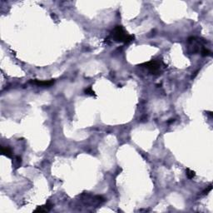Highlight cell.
Masks as SVG:
<instances>
[{
  "instance_id": "obj_9",
  "label": "cell",
  "mask_w": 213,
  "mask_h": 213,
  "mask_svg": "<svg viewBox=\"0 0 213 213\" xmlns=\"http://www.w3.org/2000/svg\"><path fill=\"white\" fill-rule=\"evenodd\" d=\"M212 185L211 184L210 186H208L207 188H206V189H205V191H203V194H204V195H207V194H208V193L212 191Z\"/></svg>"
},
{
  "instance_id": "obj_1",
  "label": "cell",
  "mask_w": 213,
  "mask_h": 213,
  "mask_svg": "<svg viewBox=\"0 0 213 213\" xmlns=\"http://www.w3.org/2000/svg\"><path fill=\"white\" fill-rule=\"evenodd\" d=\"M111 38L117 43H123V44H129L134 40V35H130L126 32L124 28L120 26H115V27L111 32Z\"/></svg>"
},
{
  "instance_id": "obj_2",
  "label": "cell",
  "mask_w": 213,
  "mask_h": 213,
  "mask_svg": "<svg viewBox=\"0 0 213 213\" xmlns=\"http://www.w3.org/2000/svg\"><path fill=\"white\" fill-rule=\"evenodd\" d=\"M141 66H143L144 67H146L148 71L154 75L160 74V72L162 71V63L158 61L152 60L150 62H148V63H142V64H141Z\"/></svg>"
},
{
  "instance_id": "obj_7",
  "label": "cell",
  "mask_w": 213,
  "mask_h": 213,
  "mask_svg": "<svg viewBox=\"0 0 213 213\" xmlns=\"http://www.w3.org/2000/svg\"><path fill=\"white\" fill-rule=\"evenodd\" d=\"M201 54L203 56V57H208V56H211L212 55V52L210 51L209 49H202V51L201 52Z\"/></svg>"
},
{
  "instance_id": "obj_3",
  "label": "cell",
  "mask_w": 213,
  "mask_h": 213,
  "mask_svg": "<svg viewBox=\"0 0 213 213\" xmlns=\"http://www.w3.org/2000/svg\"><path fill=\"white\" fill-rule=\"evenodd\" d=\"M54 79H51V80H45V81H40V80H37V79H34L30 81L31 83L33 84H36L38 86H43V87H49L52 86L53 83H54Z\"/></svg>"
},
{
  "instance_id": "obj_8",
  "label": "cell",
  "mask_w": 213,
  "mask_h": 213,
  "mask_svg": "<svg viewBox=\"0 0 213 213\" xmlns=\"http://www.w3.org/2000/svg\"><path fill=\"white\" fill-rule=\"evenodd\" d=\"M84 92H85L86 94H88V95H91V96H95V95H96L95 93H94V91L92 89V87H91V86L88 87V88H86Z\"/></svg>"
},
{
  "instance_id": "obj_6",
  "label": "cell",
  "mask_w": 213,
  "mask_h": 213,
  "mask_svg": "<svg viewBox=\"0 0 213 213\" xmlns=\"http://www.w3.org/2000/svg\"><path fill=\"white\" fill-rule=\"evenodd\" d=\"M186 176L189 178V179H192L195 176H196V173H195V172L194 171H192V170L189 169V168H187L186 170Z\"/></svg>"
},
{
  "instance_id": "obj_5",
  "label": "cell",
  "mask_w": 213,
  "mask_h": 213,
  "mask_svg": "<svg viewBox=\"0 0 213 213\" xmlns=\"http://www.w3.org/2000/svg\"><path fill=\"white\" fill-rule=\"evenodd\" d=\"M1 153H2V155H4V156H5L7 157H8V158H12L13 157V151H12L11 149L9 148H8V147H1Z\"/></svg>"
},
{
  "instance_id": "obj_4",
  "label": "cell",
  "mask_w": 213,
  "mask_h": 213,
  "mask_svg": "<svg viewBox=\"0 0 213 213\" xmlns=\"http://www.w3.org/2000/svg\"><path fill=\"white\" fill-rule=\"evenodd\" d=\"M52 207H53V204H51L50 202H48L44 206L38 207L34 210V212H49L51 210Z\"/></svg>"
}]
</instances>
